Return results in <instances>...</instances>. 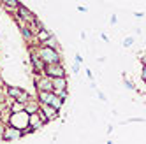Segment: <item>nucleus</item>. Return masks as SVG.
I'll list each match as a JSON object with an SVG mask.
<instances>
[{"mask_svg":"<svg viewBox=\"0 0 146 144\" xmlns=\"http://www.w3.org/2000/svg\"><path fill=\"white\" fill-rule=\"evenodd\" d=\"M37 53L39 56L42 58V61L48 65V63H58V61H62V55L58 49H51L48 46H37Z\"/></svg>","mask_w":146,"mask_h":144,"instance_id":"1","label":"nucleus"},{"mask_svg":"<svg viewBox=\"0 0 146 144\" xmlns=\"http://www.w3.org/2000/svg\"><path fill=\"white\" fill-rule=\"evenodd\" d=\"M28 112L23 109V111H18V112H11L9 114V120H7V125H13L19 130H25L28 127Z\"/></svg>","mask_w":146,"mask_h":144,"instance_id":"2","label":"nucleus"},{"mask_svg":"<svg viewBox=\"0 0 146 144\" xmlns=\"http://www.w3.org/2000/svg\"><path fill=\"white\" fill-rule=\"evenodd\" d=\"M42 74L51 77V79H55V77H62V76H67V70L64 67V63L62 61H58V63H48L42 70Z\"/></svg>","mask_w":146,"mask_h":144,"instance_id":"3","label":"nucleus"},{"mask_svg":"<svg viewBox=\"0 0 146 144\" xmlns=\"http://www.w3.org/2000/svg\"><path fill=\"white\" fill-rule=\"evenodd\" d=\"M37 46H39V44H37ZM37 46H32V48H30V65L34 67V72H35V74H42V70H44L46 63L42 61V58L39 56V53H37Z\"/></svg>","mask_w":146,"mask_h":144,"instance_id":"4","label":"nucleus"},{"mask_svg":"<svg viewBox=\"0 0 146 144\" xmlns=\"http://www.w3.org/2000/svg\"><path fill=\"white\" fill-rule=\"evenodd\" d=\"M21 137H23V130H19V128H16L13 125H5L2 141H5V142H16V141H19Z\"/></svg>","mask_w":146,"mask_h":144,"instance_id":"5","label":"nucleus"},{"mask_svg":"<svg viewBox=\"0 0 146 144\" xmlns=\"http://www.w3.org/2000/svg\"><path fill=\"white\" fill-rule=\"evenodd\" d=\"M34 85H35V90H49L53 91V83H51V77L44 76V74H35L34 77Z\"/></svg>","mask_w":146,"mask_h":144,"instance_id":"6","label":"nucleus"},{"mask_svg":"<svg viewBox=\"0 0 146 144\" xmlns=\"http://www.w3.org/2000/svg\"><path fill=\"white\" fill-rule=\"evenodd\" d=\"M28 127L32 128L34 132H37L39 128H42V127H44V121H42V118H40L39 111H37V112H34V114H30V116H28Z\"/></svg>","mask_w":146,"mask_h":144,"instance_id":"7","label":"nucleus"},{"mask_svg":"<svg viewBox=\"0 0 146 144\" xmlns=\"http://www.w3.org/2000/svg\"><path fill=\"white\" fill-rule=\"evenodd\" d=\"M16 14H18V16H21L27 23H28V21H32V19L35 18V14H34L32 11H30V9H28L27 5H23L21 2H19V4H18V7H16Z\"/></svg>","mask_w":146,"mask_h":144,"instance_id":"8","label":"nucleus"},{"mask_svg":"<svg viewBox=\"0 0 146 144\" xmlns=\"http://www.w3.org/2000/svg\"><path fill=\"white\" fill-rule=\"evenodd\" d=\"M39 111H40V112H44V114L49 118V121L56 120L58 114H60V111H56L53 106H49V104H40V109H39Z\"/></svg>","mask_w":146,"mask_h":144,"instance_id":"9","label":"nucleus"},{"mask_svg":"<svg viewBox=\"0 0 146 144\" xmlns=\"http://www.w3.org/2000/svg\"><path fill=\"white\" fill-rule=\"evenodd\" d=\"M51 35H53V34H51V32H49V30H48L46 26L39 28L37 32H35V44H44V42H46V40H48Z\"/></svg>","mask_w":146,"mask_h":144,"instance_id":"10","label":"nucleus"},{"mask_svg":"<svg viewBox=\"0 0 146 144\" xmlns=\"http://www.w3.org/2000/svg\"><path fill=\"white\" fill-rule=\"evenodd\" d=\"M23 91V88H19V86H11V85H7L5 90H4V93L7 98H11V100H16L19 97V93Z\"/></svg>","mask_w":146,"mask_h":144,"instance_id":"11","label":"nucleus"},{"mask_svg":"<svg viewBox=\"0 0 146 144\" xmlns=\"http://www.w3.org/2000/svg\"><path fill=\"white\" fill-rule=\"evenodd\" d=\"M39 109H40V102L37 100V97H32L25 104V111L28 112V114H34V112H37Z\"/></svg>","mask_w":146,"mask_h":144,"instance_id":"12","label":"nucleus"},{"mask_svg":"<svg viewBox=\"0 0 146 144\" xmlns=\"http://www.w3.org/2000/svg\"><path fill=\"white\" fill-rule=\"evenodd\" d=\"M51 83H53V91H55V90H64V88H67V86H69L67 76L55 77V79H51Z\"/></svg>","mask_w":146,"mask_h":144,"instance_id":"13","label":"nucleus"},{"mask_svg":"<svg viewBox=\"0 0 146 144\" xmlns=\"http://www.w3.org/2000/svg\"><path fill=\"white\" fill-rule=\"evenodd\" d=\"M51 97H53V91H49V90H39L37 91V100L40 104H49Z\"/></svg>","mask_w":146,"mask_h":144,"instance_id":"14","label":"nucleus"},{"mask_svg":"<svg viewBox=\"0 0 146 144\" xmlns=\"http://www.w3.org/2000/svg\"><path fill=\"white\" fill-rule=\"evenodd\" d=\"M49 106H53L56 111H60L62 107H64V100H62V98L55 93V91H53V97H51V100H49Z\"/></svg>","mask_w":146,"mask_h":144,"instance_id":"15","label":"nucleus"},{"mask_svg":"<svg viewBox=\"0 0 146 144\" xmlns=\"http://www.w3.org/2000/svg\"><path fill=\"white\" fill-rule=\"evenodd\" d=\"M2 4H4V7H5V11L14 13L16 7H18V4H19V0H2Z\"/></svg>","mask_w":146,"mask_h":144,"instance_id":"16","label":"nucleus"},{"mask_svg":"<svg viewBox=\"0 0 146 144\" xmlns=\"http://www.w3.org/2000/svg\"><path fill=\"white\" fill-rule=\"evenodd\" d=\"M40 46H48V48H51V49H58L60 51V44H58V40H56V37L55 35H51L44 44H40Z\"/></svg>","mask_w":146,"mask_h":144,"instance_id":"17","label":"nucleus"},{"mask_svg":"<svg viewBox=\"0 0 146 144\" xmlns=\"http://www.w3.org/2000/svg\"><path fill=\"white\" fill-rule=\"evenodd\" d=\"M23 109H25V104L19 102V100H13L11 106H9V111L11 112H18V111H23Z\"/></svg>","mask_w":146,"mask_h":144,"instance_id":"18","label":"nucleus"},{"mask_svg":"<svg viewBox=\"0 0 146 144\" xmlns=\"http://www.w3.org/2000/svg\"><path fill=\"white\" fill-rule=\"evenodd\" d=\"M30 98H32V95H30L28 91H25V90H23L21 93H19V97H18L16 100H19V102H23V104H27V102H28Z\"/></svg>","mask_w":146,"mask_h":144,"instance_id":"19","label":"nucleus"},{"mask_svg":"<svg viewBox=\"0 0 146 144\" xmlns=\"http://www.w3.org/2000/svg\"><path fill=\"white\" fill-rule=\"evenodd\" d=\"M55 93H56V95H58L62 100H64V102H65V100H67V97H69V91H67V88H64V90H55Z\"/></svg>","mask_w":146,"mask_h":144,"instance_id":"20","label":"nucleus"},{"mask_svg":"<svg viewBox=\"0 0 146 144\" xmlns=\"http://www.w3.org/2000/svg\"><path fill=\"white\" fill-rule=\"evenodd\" d=\"M134 44V37H125L123 39V46L125 48H129V46H132Z\"/></svg>","mask_w":146,"mask_h":144,"instance_id":"21","label":"nucleus"},{"mask_svg":"<svg viewBox=\"0 0 146 144\" xmlns=\"http://www.w3.org/2000/svg\"><path fill=\"white\" fill-rule=\"evenodd\" d=\"M123 85H125V86H127L129 90H135V85L132 83V81H130V79H123Z\"/></svg>","mask_w":146,"mask_h":144,"instance_id":"22","label":"nucleus"},{"mask_svg":"<svg viewBox=\"0 0 146 144\" xmlns=\"http://www.w3.org/2000/svg\"><path fill=\"white\" fill-rule=\"evenodd\" d=\"M5 125H7V123H4L2 120H0V141H2V137H4V130H5Z\"/></svg>","mask_w":146,"mask_h":144,"instance_id":"23","label":"nucleus"},{"mask_svg":"<svg viewBox=\"0 0 146 144\" xmlns=\"http://www.w3.org/2000/svg\"><path fill=\"white\" fill-rule=\"evenodd\" d=\"M141 79H143V83H146V65H143L141 69Z\"/></svg>","mask_w":146,"mask_h":144,"instance_id":"24","label":"nucleus"},{"mask_svg":"<svg viewBox=\"0 0 146 144\" xmlns=\"http://www.w3.org/2000/svg\"><path fill=\"white\" fill-rule=\"evenodd\" d=\"M79 65H81V63L74 61V65H72V72H74V74H78V72H79Z\"/></svg>","mask_w":146,"mask_h":144,"instance_id":"25","label":"nucleus"},{"mask_svg":"<svg viewBox=\"0 0 146 144\" xmlns=\"http://www.w3.org/2000/svg\"><path fill=\"white\" fill-rule=\"evenodd\" d=\"M139 60H141V65H146V51L143 55H139Z\"/></svg>","mask_w":146,"mask_h":144,"instance_id":"26","label":"nucleus"},{"mask_svg":"<svg viewBox=\"0 0 146 144\" xmlns=\"http://www.w3.org/2000/svg\"><path fill=\"white\" fill-rule=\"evenodd\" d=\"M97 95H99V98H100L102 102H106V100H108V98H106V95H104L102 91H97Z\"/></svg>","mask_w":146,"mask_h":144,"instance_id":"27","label":"nucleus"},{"mask_svg":"<svg viewBox=\"0 0 146 144\" xmlns=\"http://www.w3.org/2000/svg\"><path fill=\"white\" fill-rule=\"evenodd\" d=\"M116 21H118V18H116V14H113V16H111V25H116Z\"/></svg>","mask_w":146,"mask_h":144,"instance_id":"28","label":"nucleus"},{"mask_svg":"<svg viewBox=\"0 0 146 144\" xmlns=\"http://www.w3.org/2000/svg\"><path fill=\"white\" fill-rule=\"evenodd\" d=\"M74 60L78 61V63H83V56H81V55H76V56H74Z\"/></svg>","mask_w":146,"mask_h":144,"instance_id":"29","label":"nucleus"},{"mask_svg":"<svg viewBox=\"0 0 146 144\" xmlns=\"http://www.w3.org/2000/svg\"><path fill=\"white\" fill-rule=\"evenodd\" d=\"M100 39L104 40V42H109V37H108L106 34H100Z\"/></svg>","mask_w":146,"mask_h":144,"instance_id":"30","label":"nucleus"},{"mask_svg":"<svg viewBox=\"0 0 146 144\" xmlns=\"http://www.w3.org/2000/svg\"><path fill=\"white\" fill-rule=\"evenodd\" d=\"M78 11H79V13H86V11H88V9H86L85 5H79V7H78Z\"/></svg>","mask_w":146,"mask_h":144,"instance_id":"31","label":"nucleus"},{"mask_svg":"<svg viewBox=\"0 0 146 144\" xmlns=\"http://www.w3.org/2000/svg\"><path fill=\"white\" fill-rule=\"evenodd\" d=\"M86 77H88V79H93V74H92L90 69H86Z\"/></svg>","mask_w":146,"mask_h":144,"instance_id":"32","label":"nucleus"}]
</instances>
